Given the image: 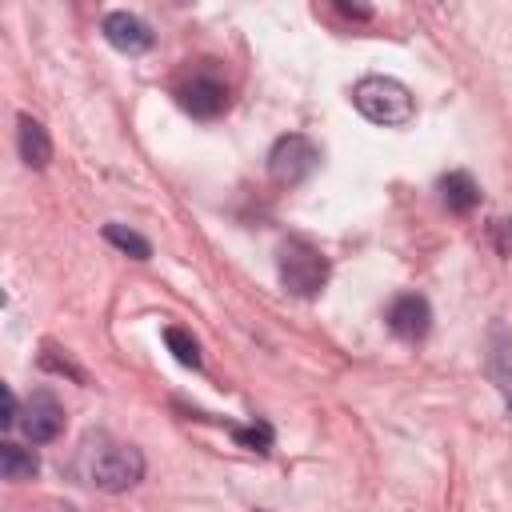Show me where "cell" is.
<instances>
[{
  "label": "cell",
  "mask_w": 512,
  "mask_h": 512,
  "mask_svg": "<svg viewBox=\"0 0 512 512\" xmlns=\"http://www.w3.org/2000/svg\"><path fill=\"white\" fill-rule=\"evenodd\" d=\"M84 480L100 492H128L144 480V456L132 444L108 440V436H88L84 456H80Z\"/></svg>",
  "instance_id": "obj_1"
},
{
  "label": "cell",
  "mask_w": 512,
  "mask_h": 512,
  "mask_svg": "<svg viewBox=\"0 0 512 512\" xmlns=\"http://www.w3.org/2000/svg\"><path fill=\"white\" fill-rule=\"evenodd\" d=\"M352 104H356V112L364 120H372L380 128H404L416 116L412 92L400 80H392V76H364V80H356Z\"/></svg>",
  "instance_id": "obj_2"
},
{
  "label": "cell",
  "mask_w": 512,
  "mask_h": 512,
  "mask_svg": "<svg viewBox=\"0 0 512 512\" xmlns=\"http://www.w3.org/2000/svg\"><path fill=\"white\" fill-rule=\"evenodd\" d=\"M276 272H280V284L300 296V300H312L324 284H328V256L320 248H312L308 240L300 236H288L280 248H276Z\"/></svg>",
  "instance_id": "obj_3"
},
{
  "label": "cell",
  "mask_w": 512,
  "mask_h": 512,
  "mask_svg": "<svg viewBox=\"0 0 512 512\" xmlns=\"http://www.w3.org/2000/svg\"><path fill=\"white\" fill-rule=\"evenodd\" d=\"M316 164H320V148L308 136H300V132L280 136L272 144V152H268V176L276 184H288V188L292 184H304L316 172Z\"/></svg>",
  "instance_id": "obj_4"
},
{
  "label": "cell",
  "mask_w": 512,
  "mask_h": 512,
  "mask_svg": "<svg viewBox=\"0 0 512 512\" xmlns=\"http://www.w3.org/2000/svg\"><path fill=\"white\" fill-rule=\"evenodd\" d=\"M64 404L48 392V388H36L32 396H28V404H24V412H20V428H24V436L32 440V444H48V440H56L60 432H64Z\"/></svg>",
  "instance_id": "obj_5"
},
{
  "label": "cell",
  "mask_w": 512,
  "mask_h": 512,
  "mask_svg": "<svg viewBox=\"0 0 512 512\" xmlns=\"http://www.w3.org/2000/svg\"><path fill=\"white\" fill-rule=\"evenodd\" d=\"M100 36L116 48V52H124V56H140V52H148L152 48V28L136 16V12H124V8H116V12H108L104 20H100Z\"/></svg>",
  "instance_id": "obj_6"
},
{
  "label": "cell",
  "mask_w": 512,
  "mask_h": 512,
  "mask_svg": "<svg viewBox=\"0 0 512 512\" xmlns=\"http://www.w3.org/2000/svg\"><path fill=\"white\" fill-rule=\"evenodd\" d=\"M388 328L400 336V340H424L428 328H432V308L424 296L416 292H404L388 304Z\"/></svg>",
  "instance_id": "obj_7"
},
{
  "label": "cell",
  "mask_w": 512,
  "mask_h": 512,
  "mask_svg": "<svg viewBox=\"0 0 512 512\" xmlns=\"http://www.w3.org/2000/svg\"><path fill=\"white\" fill-rule=\"evenodd\" d=\"M180 108L196 120H216L228 108V88L212 76H196L192 84L180 88Z\"/></svg>",
  "instance_id": "obj_8"
},
{
  "label": "cell",
  "mask_w": 512,
  "mask_h": 512,
  "mask_svg": "<svg viewBox=\"0 0 512 512\" xmlns=\"http://www.w3.org/2000/svg\"><path fill=\"white\" fill-rule=\"evenodd\" d=\"M488 376L512 412V336L504 324H492V332H488Z\"/></svg>",
  "instance_id": "obj_9"
},
{
  "label": "cell",
  "mask_w": 512,
  "mask_h": 512,
  "mask_svg": "<svg viewBox=\"0 0 512 512\" xmlns=\"http://www.w3.org/2000/svg\"><path fill=\"white\" fill-rule=\"evenodd\" d=\"M16 144H20V160L28 168H48L52 164V140H48V128L36 116L24 112L16 120Z\"/></svg>",
  "instance_id": "obj_10"
},
{
  "label": "cell",
  "mask_w": 512,
  "mask_h": 512,
  "mask_svg": "<svg viewBox=\"0 0 512 512\" xmlns=\"http://www.w3.org/2000/svg\"><path fill=\"white\" fill-rule=\"evenodd\" d=\"M440 200H444V208H448V212L468 216V212L480 204V184H476V180H472V172H464V168L444 172V176H440Z\"/></svg>",
  "instance_id": "obj_11"
},
{
  "label": "cell",
  "mask_w": 512,
  "mask_h": 512,
  "mask_svg": "<svg viewBox=\"0 0 512 512\" xmlns=\"http://www.w3.org/2000/svg\"><path fill=\"white\" fill-rule=\"evenodd\" d=\"M36 472H40V460H36L32 448H20V444H12V440L0 444V476H4V480L20 484V480H32Z\"/></svg>",
  "instance_id": "obj_12"
},
{
  "label": "cell",
  "mask_w": 512,
  "mask_h": 512,
  "mask_svg": "<svg viewBox=\"0 0 512 512\" xmlns=\"http://www.w3.org/2000/svg\"><path fill=\"white\" fill-rule=\"evenodd\" d=\"M164 344H168V352H172L184 368H200V344H196V336H192L188 328L168 324V328H164Z\"/></svg>",
  "instance_id": "obj_13"
},
{
  "label": "cell",
  "mask_w": 512,
  "mask_h": 512,
  "mask_svg": "<svg viewBox=\"0 0 512 512\" xmlns=\"http://www.w3.org/2000/svg\"><path fill=\"white\" fill-rule=\"evenodd\" d=\"M104 240H108V244H116L120 252H128L132 260H148V256H152V244H148L140 232L124 228V224H104Z\"/></svg>",
  "instance_id": "obj_14"
},
{
  "label": "cell",
  "mask_w": 512,
  "mask_h": 512,
  "mask_svg": "<svg viewBox=\"0 0 512 512\" xmlns=\"http://www.w3.org/2000/svg\"><path fill=\"white\" fill-rule=\"evenodd\" d=\"M228 432H232L244 448H252V452H268V448H272V428H268L264 420H256V424H248V428L228 424Z\"/></svg>",
  "instance_id": "obj_15"
},
{
  "label": "cell",
  "mask_w": 512,
  "mask_h": 512,
  "mask_svg": "<svg viewBox=\"0 0 512 512\" xmlns=\"http://www.w3.org/2000/svg\"><path fill=\"white\" fill-rule=\"evenodd\" d=\"M40 368H48V372H64V376H72L76 384H84V372H80V368H76L68 356H64V360H60V356H52V348L40 356Z\"/></svg>",
  "instance_id": "obj_16"
},
{
  "label": "cell",
  "mask_w": 512,
  "mask_h": 512,
  "mask_svg": "<svg viewBox=\"0 0 512 512\" xmlns=\"http://www.w3.org/2000/svg\"><path fill=\"white\" fill-rule=\"evenodd\" d=\"M20 412H24V408L16 404L12 388H4V416H0V424H4V428H16V424H20Z\"/></svg>",
  "instance_id": "obj_17"
},
{
  "label": "cell",
  "mask_w": 512,
  "mask_h": 512,
  "mask_svg": "<svg viewBox=\"0 0 512 512\" xmlns=\"http://www.w3.org/2000/svg\"><path fill=\"white\" fill-rule=\"evenodd\" d=\"M336 12H344V16H356V20H368V16H372L364 4H344V0L336 4Z\"/></svg>",
  "instance_id": "obj_18"
}]
</instances>
